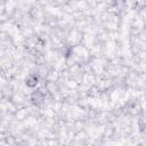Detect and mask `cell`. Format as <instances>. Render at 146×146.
<instances>
[{
	"mask_svg": "<svg viewBox=\"0 0 146 146\" xmlns=\"http://www.w3.org/2000/svg\"><path fill=\"white\" fill-rule=\"evenodd\" d=\"M145 91H146V84H145Z\"/></svg>",
	"mask_w": 146,
	"mask_h": 146,
	"instance_id": "2",
	"label": "cell"
},
{
	"mask_svg": "<svg viewBox=\"0 0 146 146\" xmlns=\"http://www.w3.org/2000/svg\"><path fill=\"white\" fill-rule=\"evenodd\" d=\"M40 80H41V76H40L36 72H32V73H29V74L25 76L24 83H25V86H26L27 88L34 89V88H36L38 84L40 83Z\"/></svg>",
	"mask_w": 146,
	"mask_h": 146,
	"instance_id": "1",
	"label": "cell"
}]
</instances>
